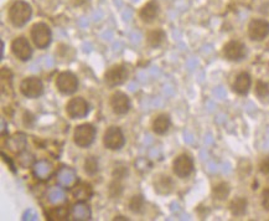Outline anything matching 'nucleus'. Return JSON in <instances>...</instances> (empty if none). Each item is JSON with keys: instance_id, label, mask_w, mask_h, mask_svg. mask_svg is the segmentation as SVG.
<instances>
[{"instance_id": "f257e3e1", "label": "nucleus", "mask_w": 269, "mask_h": 221, "mask_svg": "<svg viewBox=\"0 0 269 221\" xmlns=\"http://www.w3.org/2000/svg\"><path fill=\"white\" fill-rule=\"evenodd\" d=\"M32 15V9L30 4L23 0H17L9 9V20L15 28H23L29 23Z\"/></svg>"}, {"instance_id": "f03ea898", "label": "nucleus", "mask_w": 269, "mask_h": 221, "mask_svg": "<svg viewBox=\"0 0 269 221\" xmlns=\"http://www.w3.org/2000/svg\"><path fill=\"white\" fill-rule=\"evenodd\" d=\"M31 41L40 50H45L47 46H50L51 40H52V33L47 24L36 23L32 25L30 30Z\"/></svg>"}, {"instance_id": "7ed1b4c3", "label": "nucleus", "mask_w": 269, "mask_h": 221, "mask_svg": "<svg viewBox=\"0 0 269 221\" xmlns=\"http://www.w3.org/2000/svg\"><path fill=\"white\" fill-rule=\"evenodd\" d=\"M95 128L90 123L79 124L73 132V142L79 148H87L95 142Z\"/></svg>"}, {"instance_id": "20e7f679", "label": "nucleus", "mask_w": 269, "mask_h": 221, "mask_svg": "<svg viewBox=\"0 0 269 221\" xmlns=\"http://www.w3.org/2000/svg\"><path fill=\"white\" fill-rule=\"evenodd\" d=\"M126 144V137L119 127L111 126L103 135V146L110 151H119Z\"/></svg>"}, {"instance_id": "39448f33", "label": "nucleus", "mask_w": 269, "mask_h": 221, "mask_svg": "<svg viewBox=\"0 0 269 221\" xmlns=\"http://www.w3.org/2000/svg\"><path fill=\"white\" fill-rule=\"evenodd\" d=\"M56 88L62 95H73L79 90V79L75 73L70 71H63L56 77Z\"/></svg>"}, {"instance_id": "423d86ee", "label": "nucleus", "mask_w": 269, "mask_h": 221, "mask_svg": "<svg viewBox=\"0 0 269 221\" xmlns=\"http://www.w3.org/2000/svg\"><path fill=\"white\" fill-rule=\"evenodd\" d=\"M129 77L128 68L124 65H113L104 73V81L108 86L117 87L121 85L126 84Z\"/></svg>"}, {"instance_id": "0eeeda50", "label": "nucleus", "mask_w": 269, "mask_h": 221, "mask_svg": "<svg viewBox=\"0 0 269 221\" xmlns=\"http://www.w3.org/2000/svg\"><path fill=\"white\" fill-rule=\"evenodd\" d=\"M21 95L28 98H39L44 93V84L39 77L30 76L21 81L19 87Z\"/></svg>"}, {"instance_id": "6e6552de", "label": "nucleus", "mask_w": 269, "mask_h": 221, "mask_svg": "<svg viewBox=\"0 0 269 221\" xmlns=\"http://www.w3.org/2000/svg\"><path fill=\"white\" fill-rule=\"evenodd\" d=\"M90 112V104L83 97H73L66 104V113L72 119H81Z\"/></svg>"}, {"instance_id": "1a4fd4ad", "label": "nucleus", "mask_w": 269, "mask_h": 221, "mask_svg": "<svg viewBox=\"0 0 269 221\" xmlns=\"http://www.w3.org/2000/svg\"><path fill=\"white\" fill-rule=\"evenodd\" d=\"M10 49H12L13 55L20 61H29L32 56V49H31L30 42L24 36L15 37L12 41Z\"/></svg>"}, {"instance_id": "9d476101", "label": "nucleus", "mask_w": 269, "mask_h": 221, "mask_svg": "<svg viewBox=\"0 0 269 221\" xmlns=\"http://www.w3.org/2000/svg\"><path fill=\"white\" fill-rule=\"evenodd\" d=\"M110 106L112 108L113 113L118 116L127 115L130 109V98L128 97V95L122 91H115L110 100Z\"/></svg>"}, {"instance_id": "9b49d317", "label": "nucleus", "mask_w": 269, "mask_h": 221, "mask_svg": "<svg viewBox=\"0 0 269 221\" xmlns=\"http://www.w3.org/2000/svg\"><path fill=\"white\" fill-rule=\"evenodd\" d=\"M173 170L179 178H188L193 171V160L188 154H181L173 162Z\"/></svg>"}, {"instance_id": "f8f14e48", "label": "nucleus", "mask_w": 269, "mask_h": 221, "mask_svg": "<svg viewBox=\"0 0 269 221\" xmlns=\"http://www.w3.org/2000/svg\"><path fill=\"white\" fill-rule=\"evenodd\" d=\"M223 55L230 61H239L246 56V46L241 41L232 40L224 45Z\"/></svg>"}, {"instance_id": "ddd939ff", "label": "nucleus", "mask_w": 269, "mask_h": 221, "mask_svg": "<svg viewBox=\"0 0 269 221\" xmlns=\"http://www.w3.org/2000/svg\"><path fill=\"white\" fill-rule=\"evenodd\" d=\"M269 34V24L266 20L254 19L248 25V35L252 40L261 41Z\"/></svg>"}, {"instance_id": "4468645a", "label": "nucleus", "mask_w": 269, "mask_h": 221, "mask_svg": "<svg viewBox=\"0 0 269 221\" xmlns=\"http://www.w3.org/2000/svg\"><path fill=\"white\" fill-rule=\"evenodd\" d=\"M77 183H79V176L72 168L63 167L57 171V184L63 189H72Z\"/></svg>"}, {"instance_id": "2eb2a0df", "label": "nucleus", "mask_w": 269, "mask_h": 221, "mask_svg": "<svg viewBox=\"0 0 269 221\" xmlns=\"http://www.w3.org/2000/svg\"><path fill=\"white\" fill-rule=\"evenodd\" d=\"M26 143H28V140H26L25 135H23V133H15V135H13L12 137H9L6 139V148L12 152V153L19 155L20 153L25 152Z\"/></svg>"}, {"instance_id": "dca6fc26", "label": "nucleus", "mask_w": 269, "mask_h": 221, "mask_svg": "<svg viewBox=\"0 0 269 221\" xmlns=\"http://www.w3.org/2000/svg\"><path fill=\"white\" fill-rule=\"evenodd\" d=\"M72 195L77 202H87L93 196V187L90 183L79 182L72 187Z\"/></svg>"}, {"instance_id": "f3484780", "label": "nucleus", "mask_w": 269, "mask_h": 221, "mask_svg": "<svg viewBox=\"0 0 269 221\" xmlns=\"http://www.w3.org/2000/svg\"><path fill=\"white\" fill-rule=\"evenodd\" d=\"M153 184H154L155 191L160 195H168L173 191V187H174L171 178L165 175V174H160V175L155 176Z\"/></svg>"}, {"instance_id": "a211bd4d", "label": "nucleus", "mask_w": 269, "mask_h": 221, "mask_svg": "<svg viewBox=\"0 0 269 221\" xmlns=\"http://www.w3.org/2000/svg\"><path fill=\"white\" fill-rule=\"evenodd\" d=\"M159 14V3L157 0H149L148 3L141 9L139 17L144 23H152Z\"/></svg>"}, {"instance_id": "6ab92c4d", "label": "nucleus", "mask_w": 269, "mask_h": 221, "mask_svg": "<svg viewBox=\"0 0 269 221\" xmlns=\"http://www.w3.org/2000/svg\"><path fill=\"white\" fill-rule=\"evenodd\" d=\"M171 126V120H170V116L166 115V113H160L158 115L157 117L154 118L152 123V128L153 132H154L155 135H159V136H163L165 135L166 132L169 131Z\"/></svg>"}, {"instance_id": "aec40b11", "label": "nucleus", "mask_w": 269, "mask_h": 221, "mask_svg": "<svg viewBox=\"0 0 269 221\" xmlns=\"http://www.w3.org/2000/svg\"><path fill=\"white\" fill-rule=\"evenodd\" d=\"M45 215L46 219L50 221H64L68 220L71 216V210L64 205H57V206L48 209Z\"/></svg>"}, {"instance_id": "412c9836", "label": "nucleus", "mask_w": 269, "mask_h": 221, "mask_svg": "<svg viewBox=\"0 0 269 221\" xmlns=\"http://www.w3.org/2000/svg\"><path fill=\"white\" fill-rule=\"evenodd\" d=\"M71 216H72L73 220L87 221L91 220L92 213H91L90 206L86 204V202H79L71 210Z\"/></svg>"}, {"instance_id": "4be33fe9", "label": "nucleus", "mask_w": 269, "mask_h": 221, "mask_svg": "<svg viewBox=\"0 0 269 221\" xmlns=\"http://www.w3.org/2000/svg\"><path fill=\"white\" fill-rule=\"evenodd\" d=\"M34 174L41 180L48 179L53 173V165L47 160H40V162L34 163L32 165Z\"/></svg>"}, {"instance_id": "5701e85b", "label": "nucleus", "mask_w": 269, "mask_h": 221, "mask_svg": "<svg viewBox=\"0 0 269 221\" xmlns=\"http://www.w3.org/2000/svg\"><path fill=\"white\" fill-rule=\"evenodd\" d=\"M251 84H252L251 76L247 72H241L236 77V81L233 84V90L239 95H246L250 91Z\"/></svg>"}, {"instance_id": "b1692460", "label": "nucleus", "mask_w": 269, "mask_h": 221, "mask_svg": "<svg viewBox=\"0 0 269 221\" xmlns=\"http://www.w3.org/2000/svg\"><path fill=\"white\" fill-rule=\"evenodd\" d=\"M166 34L163 29H154L146 34V42L150 48H159L165 41Z\"/></svg>"}, {"instance_id": "393cba45", "label": "nucleus", "mask_w": 269, "mask_h": 221, "mask_svg": "<svg viewBox=\"0 0 269 221\" xmlns=\"http://www.w3.org/2000/svg\"><path fill=\"white\" fill-rule=\"evenodd\" d=\"M47 200L53 205H60L66 200V195L62 189V187H55L50 189L47 193Z\"/></svg>"}, {"instance_id": "a878e982", "label": "nucleus", "mask_w": 269, "mask_h": 221, "mask_svg": "<svg viewBox=\"0 0 269 221\" xmlns=\"http://www.w3.org/2000/svg\"><path fill=\"white\" fill-rule=\"evenodd\" d=\"M230 210L233 216L244 215L247 210V200L244 198H235L231 202Z\"/></svg>"}, {"instance_id": "bb28decb", "label": "nucleus", "mask_w": 269, "mask_h": 221, "mask_svg": "<svg viewBox=\"0 0 269 221\" xmlns=\"http://www.w3.org/2000/svg\"><path fill=\"white\" fill-rule=\"evenodd\" d=\"M129 210L132 211L133 214H141L143 211L144 206H145V199L142 194H138V195H134L130 198L129 200Z\"/></svg>"}, {"instance_id": "cd10ccee", "label": "nucleus", "mask_w": 269, "mask_h": 221, "mask_svg": "<svg viewBox=\"0 0 269 221\" xmlns=\"http://www.w3.org/2000/svg\"><path fill=\"white\" fill-rule=\"evenodd\" d=\"M228 195H230V185L227 183H220L213 187V196L217 200H224Z\"/></svg>"}, {"instance_id": "c85d7f7f", "label": "nucleus", "mask_w": 269, "mask_h": 221, "mask_svg": "<svg viewBox=\"0 0 269 221\" xmlns=\"http://www.w3.org/2000/svg\"><path fill=\"white\" fill-rule=\"evenodd\" d=\"M83 169L86 171V174L88 175H95L97 171H98V160L95 157H87L84 160Z\"/></svg>"}, {"instance_id": "c756f323", "label": "nucleus", "mask_w": 269, "mask_h": 221, "mask_svg": "<svg viewBox=\"0 0 269 221\" xmlns=\"http://www.w3.org/2000/svg\"><path fill=\"white\" fill-rule=\"evenodd\" d=\"M122 191H123V185H122L121 179L114 178V180L110 185L111 198H119L122 195Z\"/></svg>"}, {"instance_id": "7c9ffc66", "label": "nucleus", "mask_w": 269, "mask_h": 221, "mask_svg": "<svg viewBox=\"0 0 269 221\" xmlns=\"http://www.w3.org/2000/svg\"><path fill=\"white\" fill-rule=\"evenodd\" d=\"M255 95L258 97L264 98L269 95V86L263 81H258L255 85Z\"/></svg>"}, {"instance_id": "2f4dec72", "label": "nucleus", "mask_w": 269, "mask_h": 221, "mask_svg": "<svg viewBox=\"0 0 269 221\" xmlns=\"http://www.w3.org/2000/svg\"><path fill=\"white\" fill-rule=\"evenodd\" d=\"M19 162L25 168L26 167H30V165H34L32 164V155L30 153H26V152H23V153L19 154Z\"/></svg>"}, {"instance_id": "473e14b6", "label": "nucleus", "mask_w": 269, "mask_h": 221, "mask_svg": "<svg viewBox=\"0 0 269 221\" xmlns=\"http://www.w3.org/2000/svg\"><path fill=\"white\" fill-rule=\"evenodd\" d=\"M259 170L263 174H269V157H264L259 164Z\"/></svg>"}, {"instance_id": "72a5a7b5", "label": "nucleus", "mask_w": 269, "mask_h": 221, "mask_svg": "<svg viewBox=\"0 0 269 221\" xmlns=\"http://www.w3.org/2000/svg\"><path fill=\"white\" fill-rule=\"evenodd\" d=\"M262 198H263V200H262L263 207L269 211V189H266V190L263 191V195H262Z\"/></svg>"}, {"instance_id": "f704fd0d", "label": "nucleus", "mask_w": 269, "mask_h": 221, "mask_svg": "<svg viewBox=\"0 0 269 221\" xmlns=\"http://www.w3.org/2000/svg\"><path fill=\"white\" fill-rule=\"evenodd\" d=\"M114 220H124V221H126L127 219H126V218H123V216H115Z\"/></svg>"}]
</instances>
